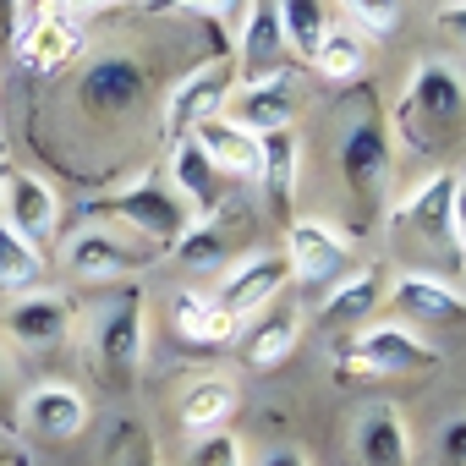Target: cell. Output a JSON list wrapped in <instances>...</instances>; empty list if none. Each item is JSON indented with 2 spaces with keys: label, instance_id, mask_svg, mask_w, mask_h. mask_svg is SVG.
<instances>
[{
  "label": "cell",
  "instance_id": "cell-1",
  "mask_svg": "<svg viewBox=\"0 0 466 466\" xmlns=\"http://www.w3.org/2000/svg\"><path fill=\"white\" fill-rule=\"evenodd\" d=\"M395 132L417 154L450 148L466 132V77L455 66H444V61H422L406 77V94L395 105Z\"/></svg>",
  "mask_w": 466,
  "mask_h": 466
},
{
  "label": "cell",
  "instance_id": "cell-2",
  "mask_svg": "<svg viewBox=\"0 0 466 466\" xmlns=\"http://www.w3.org/2000/svg\"><path fill=\"white\" fill-rule=\"evenodd\" d=\"M88 214H110V219H121L132 237H143L148 248H176L187 230L198 225L192 208L181 203V192H176L170 181H159V170H143L127 192H110V198L88 203Z\"/></svg>",
  "mask_w": 466,
  "mask_h": 466
},
{
  "label": "cell",
  "instance_id": "cell-3",
  "mask_svg": "<svg viewBox=\"0 0 466 466\" xmlns=\"http://www.w3.org/2000/svg\"><path fill=\"white\" fill-rule=\"evenodd\" d=\"M390 165H395L390 127L373 110L357 116L346 127V137H340V181H346V192H351V203H357L362 219H373L384 208V198H390Z\"/></svg>",
  "mask_w": 466,
  "mask_h": 466
},
{
  "label": "cell",
  "instance_id": "cell-4",
  "mask_svg": "<svg viewBox=\"0 0 466 466\" xmlns=\"http://www.w3.org/2000/svg\"><path fill=\"white\" fill-rule=\"evenodd\" d=\"M143 351H148V329H143V297L121 291L110 302H99L94 313V362L105 373V384L132 390L143 373Z\"/></svg>",
  "mask_w": 466,
  "mask_h": 466
},
{
  "label": "cell",
  "instance_id": "cell-5",
  "mask_svg": "<svg viewBox=\"0 0 466 466\" xmlns=\"http://www.w3.org/2000/svg\"><path fill=\"white\" fill-rule=\"evenodd\" d=\"M230 88H237V56H208V61H198V66H192L187 77H176L170 94H165V137H170V143L192 137L198 121L219 116V105L230 99Z\"/></svg>",
  "mask_w": 466,
  "mask_h": 466
},
{
  "label": "cell",
  "instance_id": "cell-6",
  "mask_svg": "<svg viewBox=\"0 0 466 466\" xmlns=\"http://www.w3.org/2000/svg\"><path fill=\"white\" fill-rule=\"evenodd\" d=\"M61 264H66L77 280L105 286V280H127V275H137V269L148 264V248L127 242L121 230H110V225H88V230H77V237H66Z\"/></svg>",
  "mask_w": 466,
  "mask_h": 466
},
{
  "label": "cell",
  "instance_id": "cell-7",
  "mask_svg": "<svg viewBox=\"0 0 466 466\" xmlns=\"http://www.w3.org/2000/svg\"><path fill=\"white\" fill-rule=\"evenodd\" d=\"M0 219L45 253V242H56L61 230V198L28 170H0Z\"/></svg>",
  "mask_w": 466,
  "mask_h": 466
},
{
  "label": "cell",
  "instance_id": "cell-8",
  "mask_svg": "<svg viewBox=\"0 0 466 466\" xmlns=\"http://www.w3.org/2000/svg\"><path fill=\"white\" fill-rule=\"evenodd\" d=\"M395 225L411 230V237L422 242V253L444 248V253L461 264V253H455V170H433V176L400 203Z\"/></svg>",
  "mask_w": 466,
  "mask_h": 466
},
{
  "label": "cell",
  "instance_id": "cell-9",
  "mask_svg": "<svg viewBox=\"0 0 466 466\" xmlns=\"http://www.w3.org/2000/svg\"><path fill=\"white\" fill-rule=\"evenodd\" d=\"M286 286H291V264H286V253H253V258H242V264H230V275L219 280L214 302L242 324V319L264 313L269 302H280Z\"/></svg>",
  "mask_w": 466,
  "mask_h": 466
},
{
  "label": "cell",
  "instance_id": "cell-10",
  "mask_svg": "<svg viewBox=\"0 0 466 466\" xmlns=\"http://www.w3.org/2000/svg\"><path fill=\"white\" fill-rule=\"evenodd\" d=\"M286 264H291V280H302V286H335L351 264V248L324 219H291L286 225Z\"/></svg>",
  "mask_w": 466,
  "mask_h": 466
},
{
  "label": "cell",
  "instance_id": "cell-11",
  "mask_svg": "<svg viewBox=\"0 0 466 466\" xmlns=\"http://www.w3.org/2000/svg\"><path fill=\"white\" fill-rule=\"evenodd\" d=\"M433 362H439V351H428L406 324H373L357 335V346H346L351 373H390L395 379V373H422Z\"/></svg>",
  "mask_w": 466,
  "mask_h": 466
},
{
  "label": "cell",
  "instance_id": "cell-12",
  "mask_svg": "<svg viewBox=\"0 0 466 466\" xmlns=\"http://www.w3.org/2000/svg\"><path fill=\"white\" fill-rule=\"evenodd\" d=\"M83 23L77 17H66V12H34L28 17V28H17L12 34V56H17V66L23 72H56V66H66L72 56H83Z\"/></svg>",
  "mask_w": 466,
  "mask_h": 466
},
{
  "label": "cell",
  "instance_id": "cell-13",
  "mask_svg": "<svg viewBox=\"0 0 466 466\" xmlns=\"http://www.w3.org/2000/svg\"><path fill=\"white\" fill-rule=\"evenodd\" d=\"M6 340L23 346V351H50L72 335V302L61 291H23L12 308H6Z\"/></svg>",
  "mask_w": 466,
  "mask_h": 466
},
{
  "label": "cell",
  "instance_id": "cell-14",
  "mask_svg": "<svg viewBox=\"0 0 466 466\" xmlns=\"http://www.w3.org/2000/svg\"><path fill=\"white\" fill-rule=\"evenodd\" d=\"M143 94H148V77L127 56H105L77 77V99L88 116H132L143 105Z\"/></svg>",
  "mask_w": 466,
  "mask_h": 466
},
{
  "label": "cell",
  "instance_id": "cell-15",
  "mask_svg": "<svg viewBox=\"0 0 466 466\" xmlns=\"http://www.w3.org/2000/svg\"><path fill=\"white\" fill-rule=\"evenodd\" d=\"M286 28L275 0H248L242 12V39H237V72H248V83H269L286 72Z\"/></svg>",
  "mask_w": 466,
  "mask_h": 466
},
{
  "label": "cell",
  "instance_id": "cell-16",
  "mask_svg": "<svg viewBox=\"0 0 466 466\" xmlns=\"http://www.w3.org/2000/svg\"><path fill=\"white\" fill-rule=\"evenodd\" d=\"M390 302H395V313H400V319H411V324L466 329V297H461L455 286H444V280L422 275V269H406V275L395 280Z\"/></svg>",
  "mask_w": 466,
  "mask_h": 466
},
{
  "label": "cell",
  "instance_id": "cell-17",
  "mask_svg": "<svg viewBox=\"0 0 466 466\" xmlns=\"http://www.w3.org/2000/svg\"><path fill=\"white\" fill-rule=\"evenodd\" d=\"M192 143L203 148V159L219 170V176H237V181H258V165H264V143L237 127L230 116H208L192 127Z\"/></svg>",
  "mask_w": 466,
  "mask_h": 466
},
{
  "label": "cell",
  "instance_id": "cell-18",
  "mask_svg": "<svg viewBox=\"0 0 466 466\" xmlns=\"http://www.w3.org/2000/svg\"><path fill=\"white\" fill-rule=\"evenodd\" d=\"M23 428L34 439H77L88 428V400L72 384H34L23 395Z\"/></svg>",
  "mask_w": 466,
  "mask_h": 466
},
{
  "label": "cell",
  "instance_id": "cell-19",
  "mask_svg": "<svg viewBox=\"0 0 466 466\" xmlns=\"http://www.w3.org/2000/svg\"><path fill=\"white\" fill-rule=\"evenodd\" d=\"M357 466H411V433L395 406H368L351 428Z\"/></svg>",
  "mask_w": 466,
  "mask_h": 466
},
{
  "label": "cell",
  "instance_id": "cell-20",
  "mask_svg": "<svg viewBox=\"0 0 466 466\" xmlns=\"http://www.w3.org/2000/svg\"><path fill=\"white\" fill-rule=\"evenodd\" d=\"M297 110H302V99H297L291 77L280 72V77H269V83H248L242 99H237V116H230V121L248 127L253 137H269V132H291Z\"/></svg>",
  "mask_w": 466,
  "mask_h": 466
},
{
  "label": "cell",
  "instance_id": "cell-21",
  "mask_svg": "<svg viewBox=\"0 0 466 466\" xmlns=\"http://www.w3.org/2000/svg\"><path fill=\"white\" fill-rule=\"evenodd\" d=\"M264 143V165H258V187L275 208V219H297L291 214V198H297V181H302V148H297V132H269L258 137Z\"/></svg>",
  "mask_w": 466,
  "mask_h": 466
},
{
  "label": "cell",
  "instance_id": "cell-22",
  "mask_svg": "<svg viewBox=\"0 0 466 466\" xmlns=\"http://www.w3.org/2000/svg\"><path fill=\"white\" fill-rule=\"evenodd\" d=\"M170 187L181 192V203L192 208V219H198V225H203V219L225 203L219 170L203 159V148H198L192 137H181V143H176V154H170Z\"/></svg>",
  "mask_w": 466,
  "mask_h": 466
},
{
  "label": "cell",
  "instance_id": "cell-23",
  "mask_svg": "<svg viewBox=\"0 0 466 466\" xmlns=\"http://www.w3.org/2000/svg\"><path fill=\"white\" fill-rule=\"evenodd\" d=\"M297 340H302V313L269 302L264 313H253V329L242 335V357H248L253 368H280V362L297 351Z\"/></svg>",
  "mask_w": 466,
  "mask_h": 466
},
{
  "label": "cell",
  "instance_id": "cell-24",
  "mask_svg": "<svg viewBox=\"0 0 466 466\" xmlns=\"http://www.w3.org/2000/svg\"><path fill=\"white\" fill-rule=\"evenodd\" d=\"M230 411H237V384H230L225 373L192 379L181 390V428L187 433H214V428L230 422Z\"/></svg>",
  "mask_w": 466,
  "mask_h": 466
},
{
  "label": "cell",
  "instance_id": "cell-25",
  "mask_svg": "<svg viewBox=\"0 0 466 466\" xmlns=\"http://www.w3.org/2000/svg\"><path fill=\"white\" fill-rule=\"evenodd\" d=\"M379 291H384V275L379 269H351L335 280V291L324 297V324L346 329V324H362L373 308H379Z\"/></svg>",
  "mask_w": 466,
  "mask_h": 466
},
{
  "label": "cell",
  "instance_id": "cell-26",
  "mask_svg": "<svg viewBox=\"0 0 466 466\" xmlns=\"http://www.w3.org/2000/svg\"><path fill=\"white\" fill-rule=\"evenodd\" d=\"M176 335L192 340V346H225L230 335H237V319H230L214 297L181 291V297H176Z\"/></svg>",
  "mask_w": 466,
  "mask_h": 466
},
{
  "label": "cell",
  "instance_id": "cell-27",
  "mask_svg": "<svg viewBox=\"0 0 466 466\" xmlns=\"http://www.w3.org/2000/svg\"><path fill=\"white\" fill-rule=\"evenodd\" d=\"M39 275H45V253H39L34 242H23L17 230L0 219V286L23 297V291L39 286Z\"/></svg>",
  "mask_w": 466,
  "mask_h": 466
},
{
  "label": "cell",
  "instance_id": "cell-28",
  "mask_svg": "<svg viewBox=\"0 0 466 466\" xmlns=\"http://www.w3.org/2000/svg\"><path fill=\"white\" fill-rule=\"evenodd\" d=\"M313 66H319L324 77H335V83L362 77V66H368V45H362V34H351V28H329V34L319 39V50H313Z\"/></svg>",
  "mask_w": 466,
  "mask_h": 466
},
{
  "label": "cell",
  "instance_id": "cell-29",
  "mask_svg": "<svg viewBox=\"0 0 466 466\" xmlns=\"http://www.w3.org/2000/svg\"><path fill=\"white\" fill-rule=\"evenodd\" d=\"M275 12H280V28H286V45L302 50L313 61L319 39L329 34V12H324V0H275Z\"/></svg>",
  "mask_w": 466,
  "mask_h": 466
},
{
  "label": "cell",
  "instance_id": "cell-30",
  "mask_svg": "<svg viewBox=\"0 0 466 466\" xmlns=\"http://www.w3.org/2000/svg\"><path fill=\"white\" fill-rule=\"evenodd\" d=\"M187 466H242V439L230 433V428L198 433L192 450H187Z\"/></svg>",
  "mask_w": 466,
  "mask_h": 466
},
{
  "label": "cell",
  "instance_id": "cell-31",
  "mask_svg": "<svg viewBox=\"0 0 466 466\" xmlns=\"http://www.w3.org/2000/svg\"><path fill=\"white\" fill-rule=\"evenodd\" d=\"M219 253H225V242L214 237L208 225H192L187 237L176 242V258H181V264H192V269H208V264H219Z\"/></svg>",
  "mask_w": 466,
  "mask_h": 466
},
{
  "label": "cell",
  "instance_id": "cell-32",
  "mask_svg": "<svg viewBox=\"0 0 466 466\" xmlns=\"http://www.w3.org/2000/svg\"><path fill=\"white\" fill-rule=\"evenodd\" d=\"M340 6L373 34H395V23H400V0H340Z\"/></svg>",
  "mask_w": 466,
  "mask_h": 466
},
{
  "label": "cell",
  "instance_id": "cell-33",
  "mask_svg": "<svg viewBox=\"0 0 466 466\" xmlns=\"http://www.w3.org/2000/svg\"><path fill=\"white\" fill-rule=\"evenodd\" d=\"M170 12H187V17H203V23H237L248 12V0H165Z\"/></svg>",
  "mask_w": 466,
  "mask_h": 466
},
{
  "label": "cell",
  "instance_id": "cell-34",
  "mask_svg": "<svg viewBox=\"0 0 466 466\" xmlns=\"http://www.w3.org/2000/svg\"><path fill=\"white\" fill-rule=\"evenodd\" d=\"M433 28H439L450 45H461V50H466V0H444V6L433 12Z\"/></svg>",
  "mask_w": 466,
  "mask_h": 466
},
{
  "label": "cell",
  "instance_id": "cell-35",
  "mask_svg": "<svg viewBox=\"0 0 466 466\" xmlns=\"http://www.w3.org/2000/svg\"><path fill=\"white\" fill-rule=\"evenodd\" d=\"M439 466H466V417H455L439 433Z\"/></svg>",
  "mask_w": 466,
  "mask_h": 466
},
{
  "label": "cell",
  "instance_id": "cell-36",
  "mask_svg": "<svg viewBox=\"0 0 466 466\" xmlns=\"http://www.w3.org/2000/svg\"><path fill=\"white\" fill-rule=\"evenodd\" d=\"M455 253L466 264V170H455Z\"/></svg>",
  "mask_w": 466,
  "mask_h": 466
},
{
  "label": "cell",
  "instance_id": "cell-37",
  "mask_svg": "<svg viewBox=\"0 0 466 466\" xmlns=\"http://www.w3.org/2000/svg\"><path fill=\"white\" fill-rule=\"evenodd\" d=\"M121 466H159V455H154V444L137 433L132 444H127V455H121Z\"/></svg>",
  "mask_w": 466,
  "mask_h": 466
},
{
  "label": "cell",
  "instance_id": "cell-38",
  "mask_svg": "<svg viewBox=\"0 0 466 466\" xmlns=\"http://www.w3.org/2000/svg\"><path fill=\"white\" fill-rule=\"evenodd\" d=\"M99 6H116V0H50V12H99Z\"/></svg>",
  "mask_w": 466,
  "mask_h": 466
},
{
  "label": "cell",
  "instance_id": "cell-39",
  "mask_svg": "<svg viewBox=\"0 0 466 466\" xmlns=\"http://www.w3.org/2000/svg\"><path fill=\"white\" fill-rule=\"evenodd\" d=\"M258 466H308V455H302V450H275V455H264Z\"/></svg>",
  "mask_w": 466,
  "mask_h": 466
},
{
  "label": "cell",
  "instance_id": "cell-40",
  "mask_svg": "<svg viewBox=\"0 0 466 466\" xmlns=\"http://www.w3.org/2000/svg\"><path fill=\"white\" fill-rule=\"evenodd\" d=\"M0 28L17 34V0H0Z\"/></svg>",
  "mask_w": 466,
  "mask_h": 466
},
{
  "label": "cell",
  "instance_id": "cell-41",
  "mask_svg": "<svg viewBox=\"0 0 466 466\" xmlns=\"http://www.w3.org/2000/svg\"><path fill=\"white\" fill-rule=\"evenodd\" d=\"M0 466H23V450H12V444H0Z\"/></svg>",
  "mask_w": 466,
  "mask_h": 466
},
{
  "label": "cell",
  "instance_id": "cell-42",
  "mask_svg": "<svg viewBox=\"0 0 466 466\" xmlns=\"http://www.w3.org/2000/svg\"><path fill=\"white\" fill-rule=\"evenodd\" d=\"M6 379H12V368H6V357H0V390H6Z\"/></svg>",
  "mask_w": 466,
  "mask_h": 466
}]
</instances>
